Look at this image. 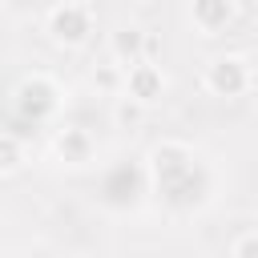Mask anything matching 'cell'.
<instances>
[{
	"label": "cell",
	"instance_id": "cell-1",
	"mask_svg": "<svg viewBox=\"0 0 258 258\" xmlns=\"http://www.w3.org/2000/svg\"><path fill=\"white\" fill-rule=\"evenodd\" d=\"M242 81H246L242 60H218V64H214V73H210V85H214V89H222V93L242 89Z\"/></svg>",
	"mask_w": 258,
	"mask_h": 258
},
{
	"label": "cell",
	"instance_id": "cell-2",
	"mask_svg": "<svg viewBox=\"0 0 258 258\" xmlns=\"http://www.w3.org/2000/svg\"><path fill=\"white\" fill-rule=\"evenodd\" d=\"M133 85H137V97H145V101H149V97H153V89H157L161 81H157V73H153V69H141V73L133 77Z\"/></svg>",
	"mask_w": 258,
	"mask_h": 258
}]
</instances>
